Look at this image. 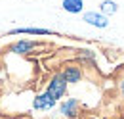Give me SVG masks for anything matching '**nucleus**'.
Masks as SVG:
<instances>
[{
  "instance_id": "9d476101",
  "label": "nucleus",
  "mask_w": 124,
  "mask_h": 119,
  "mask_svg": "<svg viewBox=\"0 0 124 119\" xmlns=\"http://www.w3.org/2000/svg\"><path fill=\"white\" fill-rule=\"evenodd\" d=\"M120 89H122V94H124V79H122V85H120Z\"/></svg>"
},
{
  "instance_id": "39448f33",
  "label": "nucleus",
  "mask_w": 124,
  "mask_h": 119,
  "mask_svg": "<svg viewBox=\"0 0 124 119\" xmlns=\"http://www.w3.org/2000/svg\"><path fill=\"white\" fill-rule=\"evenodd\" d=\"M77 106H78V102L75 98L67 100L65 104H61V113L67 115V117H75V115H77Z\"/></svg>"
},
{
  "instance_id": "20e7f679",
  "label": "nucleus",
  "mask_w": 124,
  "mask_h": 119,
  "mask_svg": "<svg viewBox=\"0 0 124 119\" xmlns=\"http://www.w3.org/2000/svg\"><path fill=\"white\" fill-rule=\"evenodd\" d=\"M82 8H84V2L82 0H63V10L65 12L78 14V12H82Z\"/></svg>"
},
{
  "instance_id": "7ed1b4c3",
  "label": "nucleus",
  "mask_w": 124,
  "mask_h": 119,
  "mask_svg": "<svg viewBox=\"0 0 124 119\" xmlns=\"http://www.w3.org/2000/svg\"><path fill=\"white\" fill-rule=\"evenodd\" d=\"M54 106H55V100H54L48 92L36 96L34 102H32V108H34V109H50V108H54Z\"/></svg>"
},
{
  "instance_id": "f257e3e1",
  "label": "nucleus",
  "mask_w": 124,
  "mask_h": 119,
  "mask_svg": "<svg viewBox=\"0 0 124 119\" xmlns=\"http://www.w3.org/2000/svg\"><path fill=\"white\" fill-rule=\"evenodd\" d=\"M65 90H67V81H65V77L61 75H55L52 81H50V87H48V94L57 102V98H61L63 94H65Z\"/></svg>"
},
{
  "instance_id": "0eeeda50",
  "label": "nucleus",
  "mask_w": 124,
  "mask_h": 119,
  "mask_svg": "<svg viewBox=\"0 0 124 119\" xmlns=\"http://www.w3.org/2000/svg\"><path fill=\"white\" fill-rule=\"evenodd\" d=\"M63 77H65V81H67V83H78V81H80V77H82V73L78 71L77 67H67V69H65V73H63Z\"/></svg>"
},
{
  "instance_id": "f03ea898",
  "label": "nucleus",
  "mask_w": 124,
  "mask_h": 119,
  "mask_svg": "<svg viewBox=\"0 0 124 119\" xmlns=\"http://www.w3.org/2000/svg\"><path fill=\"white\" fill-rule=\"evenodd\" d=\"M84 21H86L88 25L101 27V29L109 25V19H107L103 14H99V12H86V14H84Z\"/></svg>"
},
{
  "instance_id": "1a4fd4ad",
  "label": "nucleus",
  "mask_w": 124,
  "mask_h": 119,
  "mask_svg": "<svg viewBox=\"0 0 124 119\" xmlns=\"http://www.w3.org/2000/svg\"><path fill=\"white\" fill-rule=\"evenodd\" d=\"M17 33H29V35H50L48 29H36V27H25V29H14L12 35H17Z\"/></svg>"
},
{
  "instance_id": "423d86ee",
  "label": "nucleus",
  "mask_w": 124,
  "mask_h": 119,
  "mask_svg": "<svg viewBox=\"0 0 124 119\" xmlns=\"http://www.w3.org/2000/svg\"><path fill=\"white\" fill-rule=\"evenodd\" d=\"M101 14L105 15H113V14H116V10H118V6H116V2H113V0H103L101 2Z\"/></svg>"
},
{
  "instance_id": "6e6552de",
  "label": "nucleus",
  "mask_w": 124,
  "mask_h": 119,
  "mask_svg": "<svg viewBox=\"0 0 124 119\" xmlns=\"http://www.w3.org/2000/svg\"><path fill=\"white\" fill-rule=\"evenodd\" d=\"M31 48H34V42H29V40H21V42H17V44L12 46V52L23 54V52H29Z\"/></svg>"
}]
</instances>
